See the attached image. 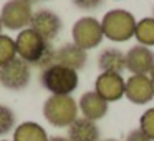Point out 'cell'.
Listing matches in <instances>:
<instances>
[{
    "label": "cell",
    "instance_id": "obj_1",
    "mask_svg": "<svg viewBox=\"0 0 154 141\" xmlns=\"http://www.w3.org/2000/svg\"><path fill=\"white\" fill-rule=\"evenodd\" d=\"M15 47H17V57L27 61L30 67H38L45 70L57 63V50H53L50 42L40 37L30 27L18 32L15 38Z\"/></svg>",
    "mask_w": 154,
    "mask_h": 141
},
{
    "label": "cell",
    "instance_id": "obj_2",
    "mask_svg": "<svg viewBox=\"0 0 154 141\" xmlns=\"http://www.w3.org/2000/svg\"><path fill=\"white\" fill-rule=\"evenodd\" d=\"M43 116L55 128H70L78 118V103L71 95H50L43 103Z\"/></svg>",
    "mask_w": 154,
    "mask_h": 141
},
{
    "label": "cell",
    "instance_id": "obj_3",
    "mask_svg": "<svg viewBox=\"0 0 154 141\" xmlns=\"http://www.w3.org/2000/svg\"><path fill=\"white\" fill-rule=\"evenodd\" d=\"M136 18L133 14L123 8H114L104 14L101 20V28L103 35L111 42H126L134 37L136 30Z\"/></svg>",
    "mask_w": 154,
    "mask_h": 141
},
{
    "label": "cell",
    "instance_id": "obj_4",
    "mask_svg": "<svg viewBox=\"0 0 154 141\" xmlns=\"http://www.w3.org/2000/svg\"><path fill=\"white\" fill-rule=\"evenodd\" d=\"M40 83L51 95H71L78 86V71L55 63L42 70Z\"/></svg>",
    "mask_w": 154,
    "mask_h": 141
},
{
    "label": "cell",
    "instance_id": "obj_5",
    "mask_svg": "<svg viewBox=\"0 0 154 141\" xmlns=\"http://www.w3.org/2000/svg\"><path fill=\"white\" fill-rule=\"evenodd\" d=\"M32 17H33V8H32V4L27 0H8L0 10L2 25L8 30L22 32L28 28Z\"/></svg>",
    "mask_w": 154,
    "mask_h": 141
},
{
    "label": "cell",
    "instance_id": "obj_6",
    "mask_svg": "<svg viewBox=\"0 0 154 141\" xmlns=\"http://www.w3.org/2000/svg\"><path fill=\"white\" fill-rule=\"evenodd\" d=\"M103 28H101V22L96 20L94 17H81L80 20L75 22L73 28H71V38L73 43L83 48L85 52L93 50L103 40Z\"/></svg>",
    "mask_w": 154,
    "mask_h": 141
},
{
    "label": "cell",
    "instance_id": "obj_7",
    "mask_svg": "<svg viewBox=\"0 0 154 141\" xmlns=\"http://www.w3.org/2000/svg\"><path fill=\"white\" fill-rule=\"evenodd\" d=\"M30 77H32L30 65L18 57L8 65L0 68V83L7 90H12V91L23 90L30 83Z\"/></svg>",
    "mask_w": 154,
    "mask_h": 141
},
{
    "label": "cell",
    "instance_id": "obj_8",
    "mask_svg": "<svg viewBox=\"0 0 154 141\" xmlns=\"http://www.w3.org/2000/svg\"><path fill=\"white\" fill-rule=\"evenodd\" d=\"M61 18L58 17L55 12L42 8L38 12H33V17L30 22V28L35 30L40 37H43L47 42H51L58 37V33L61 32Z\"/></svg>",
    "mask_w": 154,
    "mask_h": 141
},
{
    "label": "cell",
    "instance_id": "obj_9",
    "mask_svg": "<svg viewBox=\"0 0 154 141\" xmlns=\"http://www.w3.org/2000/svg\"><path fill=\"white\" fill-rule=\"evenodd\" d=\"M124 96L134 105H147L154 98V83L147 75H131L126 80Z\"/></svg>",
    "mask_w": 154,
    "mask_h": 141
},
{
    "label": "cell",
    "instance_id": "obj_10",
    "mask_svg": "<svg viewBox=\"0 0 154 141\" xmlns=\"http://www.w3.org/2000/svg\"><path fill=\"white\" fill-rule=\"evenodd\" d=\"M126 80L118 73H100L94 81V91L104 101H118L124 96Z\"/></svg>",
    "mask_w": 154,
    "mask_h": 141
},
{
    "label": "cell",
    "instance_id": "obj_11",
    "mask_svg": "<svg viewBox=\"0 0 154 141\" xmlns=\"http://www.w3.org/2000/svg\"><path fill=\"white\" fill-rule=\"evenodd\" d=\"M154 67V53L147 47L136 45L126 53V70L131 75H149Z\"/></svg>",
    "mask_w": 154,
    "mask_h": 141
},
{
    "label": "cell",
    "instance_id": "obj_12",
    "mask_svg": "<svg viewBox=\"0 0 154 141\" xmlns=\"http://www.w3.org/2000/svg\"><path fill=\"white\" fill-rule=\"evenodd\" d=\"M78 110L81 111L83 118L98 121L108 113V101H104L96 91H86L78 101Z\"/></svg>",
    "mask_w": 154,
    "mask_h": 141
},
{
    "label": "cell",
    "instance_id": "obj_13",
    "mask_svg": "<svg viewBox=\"0 0 154 141\" xmlns=\"http://www.w3.org/2000/svg\"><path fill=\"white\" fill-rule=\"evenodd\" d=\"M86 60H88V53L78 45H75L73 42L65 43L63 47H60L57 50V63L61 65V67L71 68L75 71L81 70L86 65Z\"/></svg>",
    "mask_w": 154,
    "mask_h": 141
},
{
    "label": "cell",
    "instance_id": "obj_14",
    "mask_svg": "<svg viewBox=\"0 0 154 141\" xmlns=\"http://www.w3.org/2000/svg\"><path fill=\"white\" fill-rule=\"evenodd\" d=\"M68 139L70 141H100V130L96 121L86 118H76L68 128Z\"/></svg>",
    "mask_w": 154,
    "mask_h": 141
},
{
    "label": "cell",
    "instance_id": "obj_15",
    "mask_svg": "<svg viewBox=\"0 0 154 141\" xmlns=\"http://www.w3.org/2000/svg\"><path fill=\"white\" fill-rule=\"evenodd\" d=\"M98 67L101 73H118L126 70V53L118 48H106L98 57Z\"/></svg>",
    "mask_w": 154,
    "mask_h": 141
},
{
    "label": "cell",
    "instance_id": "obj_16",
    "mask_svg": "<svg viewBox=\"0 0 154 141\" xmlns=\"http://www.w3.org/2000/svg\"><path fill=\"white\" fill-rule=\"evenodd\" d=\"M47 131L35 121H25L14 131V141H48Z\"/></svg>",
    "mask_w": 154,
    "mask_h": 141
},
{
    "label": "cell",
    "instance_id": "obj_17",
    "mask_svg": "<svg viewBox=\"0 0 154 141\" xmlns=\"http://www.w3.org/2000/svg\"><path fill=\"white\" fill-rule=\"evenodd\" d=\"M134 37L143 47H154V17H146L137 22Z\"/></svg>",
    "mask_w": 154,
    "mask_h": 141
},
{
    "label": "cell",
    "instance_id": "obj_18",
    "mask_svg": "<svg viewBox=\"0 0 154 141\" xmlns=\"http://www.w3.org/2000/svg\"><path fill=\"white\" fill-rule=\"evenodd\" d=\"M17 58L15 40L8 35H0V68L8 65Z\"/></svg>",
    "mask_w": 154,
    "mask_h": 141
},
{
    "label": "cell",
    "instance_id": "obj_19",
    "mask_svg": "<svg viewBox=\"0 0 154 141\" xmlns=\"http://www.w3.org/2000/svg\"><path fill=\"white\" fill-rule=\"evenodd\" d=\"M15 126V113L5 105H0V136L10 133Z\"/></svg>",
    "mask_w": 154,
    "mask_h": 141
},
{
    "label": "cell",
    "instance_id": "obj_20",
    "mask_svg": "<svg viewBox=\"0 0 154 141\" xmlns=\"http://www.w3.org/2000/svg\"><path fill=\"white\" fill-rule=\"evenodd\" d=\"M139 128L147 134L151 141H154V108L146 110L139 118Z\"/></svg>",
    "mask_w": 154,
    "mask_h": 141
},
{
    "label": "cell",
    "instance_id": "obj_21",
    "mask_svg": "<svg viewBox=\"0 0 154 141\" xmlns=\"http://www.w3.org/2000/svg\"><path fill=\"white\" fill-rule=\"evenodd\" d=\"M73 4L81 10H94L103 4V0H73Z\"/></svg>",
    "mask_w": 154,
    "mask_h": 141
},
{
    "label": "cell",
    "instance_id": "obj_22",
    "mask_svg": "<svg viewBox=\"0 0 154 141\" xmlns=\"http://www.w3.org/2000/svg\"><path fill=\"white\" fill-rule=\"evenodd\" d=\"M124 141H151L149 138H147V134L144 133L141 128H136V130L129 131V134L126 136V139Z\"/></svg>",
    "mask_w": 154,
    "mask_h": 141
},
{
    "label": "cell",
    "instance_id": "obj_23",
    "mask_svg": "<svg viewBox=\"0 0 154 141\" xmlns=\"http://www.w3.org/2000/svg\"><path fill=\"white\" fill-rule=\"evenodd\" d=\"M48 141H70V139H68V138H63V136H53Z\"/></svg>",
    "mask_w": 154,
    "mask_h": 141
},
{
    "label": "cell",
    "instance_id": "obj_24",
    "mask_svg": "<svg viewBox=\"0 0 154 141\" xmlns=\"http://www.w3.org/2000/svg\"><path fill=\"white\" fill-rule=\"evenodd\" d=\"M149 78H151V81L154 83V67H152V70H151V73H149Z\"/></svg>",
    "mask_w": 154,
    "mask_h": 141
},
{
    "label": "cell",
    "instance_id": "obj_25",
    "mask_svg": "<svg viewBox=\"0 0 154 141\" xmlns=\"http://www.w3.org/2000/svg\"><path fill=\"white\" fill-rule=\"evenodd\" d=\"M2 28H4V25H2V20H0V35H2Z\"/></svg>",
    "mask_w": 154,
    "mask_h": 141
},
{
    "label": "cell",
    "instance_id": "obj_26",
    "mask_svg": "<svg viewBox=\"0 0 154 141\" xmlns=\"http://www.w3.org/2000/svg\"><path fill=\"white\" fill-rule=\"evenodd\" d=\"M103 141H118V139H111V138H109V139H103Z\"/></svg>",
    "mask_w": 154,
    "mask_h": 141
},
{
    "label": "cell",
    "instance_id": "obj_27",
    "mask_svg": "<svg viewBox=\"0 0 154 141\" xmlns=\"http://www.w3.org/2000/svg\"><path fill=\"white\" fill-rule=\"evenodd\" d=\"M27 2H30V4H33V2H37V0H27Z\"/></svg>",
    "mask_w": 154,
    "mask_h": 141
},
{
    "label": "cell",
    "instance_id": "obj_28",
    "mask_svg": "<svg viewBox=\"0 0 154 141\" xmlns=\"http://www.w3.org/2000/svg\"><path fill=\"white\" fill-rule=\"evenodd\" d=\"M152 17H154V8H152Z\"/></svg>",
    "mask_w": 154,
    "mask_h": 141
},
{
    "label": "cell",
    "instance_id": "obj_29",
    "mask_svg": "<svg viewBox=\"0 0 154 141\" xmlns=\"http://www.w3.org/2000/svg\"><path fill=\"white\" fill-rule=\"evenodd\" d=\"M2 141H7V139H2Z\"/></svg>",
    "mask_w": 154,
    "mask_h": 141
}]
</instances>
